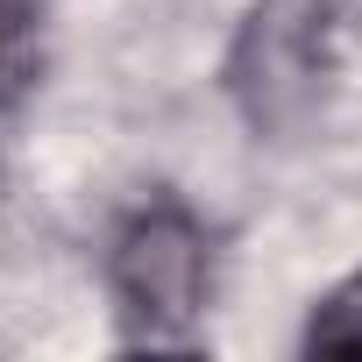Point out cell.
I'll list each match as a JSON object with an SVG mask.
<instances>
[{
  "label": "cell",
  "mask_w": 362,
  "mask_h": 362,
  "mask_svg": "<svg viewBox=\"0 0 362 362\" xmlns=\"http://www.w3.org/2000/svg\"><path fill=\"white\" fill-rule=\"evenodd\" d=\"M107 284L121 298V320L142 341H177L192 334L206 298H214V235L192 206L149 199L114 228L107 249Z\"/></svg>",
  "instance_id": "1"
},
{
  "label": "cell",
  "mask_w": 362,
  "mask_h": 362,
  "mask_svg": "<svg viewBox=\"0 0 362 362\" xmlns=\"http://www.w3.org/2000/svg\"><path fill=\"white\" fill-rule=\"evenodd\" d=\"M305 355H362V270L341 277L313 320H305Z\"/></svg>",
  "instance_id": "3"
},
{
  "label": "cell",
  "mask_w": 362,
  "mask_h": 362,
  "mask_svg": "<svg viewBox=\"0 0 362 362\" xmlns=\"http://www.w3.org/2000/svg\"><path fill=\"white\" fill-rule=\"evenodd\" d=\"M334 43H341L334 0H256L228 57L242 114L256 128H298L334 78Z\"/></svg>",
  "instance_id": "2"
}]
</instances>
